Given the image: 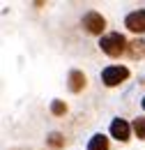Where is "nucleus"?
Returning <instances> with one entry per match:
<instances>
[{
  "label": "nucleus",
  "instance_id": "obj_12",
  "mask_svg": "<svg viewBox=\"0 0 145 150\" xmlns=\"http://www.w3.org/2000/svg\"><path fill=\"white\" fill-rule=\"evenodd\" d=\"M141 106H143V111H145V97H143V102H141Z\"/></svg>",
  "mask_w": 145,
  "mask_h": 150
},
{
  "label": "nucleus",
  "instance_id": "obj_10",
  "mask_svg": "<svg viewBox=\"0 0 145 150\" xmlns=\"http://www.w3.org/2000/svg\"><path fill=\"white\" fill-rule=\"evenodd\" d=\"M51 113H53V115H65V113H67V104H65L62 99H53V102H51Z\"/></svg>",
  "mask_w": 145,
  "mask_h": 150
},
{
  "label": "nucleus",
  "instance_id": "obj_7",
  "mask_svg": "<svg viewBox=\"0 0 145 150\" xmlns=\"http://www.w3.org/2000/svg\"><path fill=\"white\" fill-rule=\"evenodd\" d=\"M88 150H108V139L104 134H94L88 141Z\"/></svg>",
  "mask_w": 145,
  "mask_h": 150
},
{
  "label": "nucleus",
  "instance_id": "obj_4",
  "mask_svg": "<svg viewBox=\"0 0 145 150\" xmlns=\"http://www.w3.org/2000/svg\"><path fill=\"white\" fill-rule=\"evenodd\" d=\"M125 25H127V30L131 33H145V9H136V12H129L127 16H125Z\"/></svg>",
  "mask_w": 145,
  "mask_h": 150
},
{
  "label": "nucleus",
  "instance_id": "obj_5",
  "mask_svg": "<svg viewBox=\"0 0 145 150\" xmlns=\"http://www.w3.org/2000/svg\"><path fill=\"white\" fill-rule=\"evenodd\" d=\"M111 134H113V139L127 143L129 136H131V125H129L127 120H122V118H115V120L111 122Z\"/></svg>",
  "mask_w": 145,
  "mask_h": 150
},
{
  "label": "nucleus",
  "instance_id": "obj_2",
  "mask_svg": "<svg viewBox=\"0 0 145 150\" xmlns=\"http://www.w3.org/2000/svg\"><path fill=\"white\" fill-rule=\"evenodd\" d=\"M129 79V69L125 65H108L104 72H101V81L106 88H115L120 83H125Z\"/></svg>",
  "mask_w": 145,
  "mask_h": 150
},
{
  "label": "nucleus",
  "instance_id": "obj_8",
  "mask_svg": "<svg viewBox=\"0 0 145 150\" xmlns=\"http://www.w3.org/2000/svg\"><path fill=\"white\" fill-rule=\"evenodd\" d=\"M127 51H129V56H131V58H143V56H145V42H143V39L131 42Z\"/></svg>",
  "mask_w": 145,
  "mask_h": 150
},
{
  "label": "nucleus",
  "instance_id": "obj_11",
  "mask_svg": "<svg viewBox=\"0 0 145 150\" xmlns=\"http://www.w3.org/2000/svg\"><path fill=\"white\" fill-rule=\"evenodd\" d=\"M49 146H53V148H62V146H65V139H62V134H58V132L49 134Z\"/></svg>",
  "mask_w": 145,
  "mask_h": 150
},
{
  "label": "nucleus",
  "instance_id": "obj_6",
  "mask_svg": "<svg viewBox=\"0 0 145 150\" xmlns=\"http://www.w3.org/2000/svg\"><path fill=\"white\" fill-rule=\"evenodd\" d=\"M85 83H88V79L83 72H78V69H72L69 72V90L72 93H81L83 88H85Z\"/></svg>",
  "mask_w": 145,
  "mask_h": 150
},
{
  "label": "nucleus",
  "instance_id": "obj_1",
  "mask_svg": "<svg viewBox=\"0 0 145 150\" xmlns=\"http://www.w3.org/2000/svg\"><path fill=\"white\" fill-rule=\"evenodd\" d=\"M99 46H101V51H104L106 56L118 58V56H122V53L127 51L129 44H127V39H125V35H120V33H108V35L101 37Z\"/></svg>",
  "mask_w": 145,
  "mask_h": 150
},
{
  "label": "nucleus",
  "instance_id": "obj_9",
  "mask_svg": "<svg viewBox=\"0 0 145 150\" xmlns=\"http://www.w3.org/2000/svg\"><path fill=\"white\" fill-rule=\"evenodd\" d=\"M131 129H134V134H136L138 139H143V141H145V115L136 118V120L131 122Z\"/></svg>",
  "mask_w": 145,
  "mask_h": 150
},
{
  "label": "nucleus",
  "instance_id": "obj_3",
  "mask_svg": "<svg viewBox=\"0 0 145 150\" xmlns=\"http://www.w3.org/2000/svg\"><path fill=\"white\" fill-rule=\"evenodd\" d=\"M81 25H83L90 35H101V33L106 30V19H104L99 12L90 9V12H85V16L81 19Z\"/></svg>",
  "mask_w": 145,
  "mask_h": 150
}]
</instances>
